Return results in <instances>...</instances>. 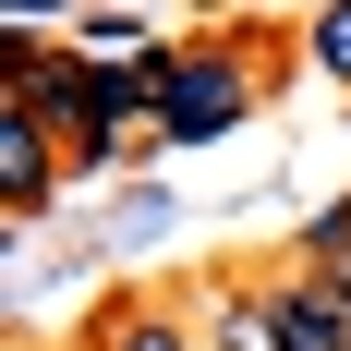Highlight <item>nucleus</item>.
<instances>
[{"mask_svg":"<svg viewBox=\"0 0 351 351\" xmlns=\"http://www.w3.org/2000/svg\"><path fill=\"white\" fill-rule=\"evenodd\" d=\"M206 351H291V339H279V291H218Z\"/></svg>","mask_w":351,"mask_h":351,"instance_id":"nucleus-4","label":"nucleus"},{"mask_svg":"<svg viewBox=\"0 0 351 351\" xmlns=\"http://www.w3.org/2000/svg\"><path fill=\"white\" fill-rule=\"evenodd\" d=\"M315 73H339V85H351V0H327V12H315Z\"/></svg>","mask_w":351,"mask_h":351,"instance_id":"nucleus-7","label":"nucleus"},{"mask_svg":"<svg viewBox=\"0 0 351 351\" xmlns=\"http://www.w3.org/2000/svg\"><path fill=\"white\" fill-rule=\"evenodd\" d=\"M279 339L291 351H351V303H339V279H279Z\"/></svg>","mask_w":351,"mask_h":351,"instance_id":"nucleus-3","label":"nucleus"},{"mask_svg":"<svg viewBox=\"0 0 351 351\" xmlns=\"http://www.w3.org/2000/svg\"><path fill=\"white\" fill-rule=\"evenodd\" d=\"M85 351H194V339H182V315H170V303H109Z\"/></svg>","mask_w":351,"mask_h":351,"instance_id":"nucleus-5","label":"nucleus"},{"mask_svg":"<svg viewBox=\"0 0 351 351\" xmlns=\"http://www.w3.org/2000/svg\"><path fill=\"white\" fill-rule=\"evenodd\" d=\"M303 254H315V279H351V206H327L315 230H303Z\"/></svg>","mask_w":351,"mask_h":351,"instance_id":"nucleus-6","label":"nucleus"},{"mask_svg":"<svg viewBox=\"0 0 351 351\" xmlns=\"http://www.w3.org/2000/svg\"><path fill=\"white\" fill-rule=\"evenodd\" d=\"M145 85H158V134H170V145H218L254 97H267V61L230 49V36H194V49H158Z\"/></svg>","mask_w":351,"mask_h":351,"instance_id":"nucleus-1","label":"nucleus"},{"mask_svg":"<svg viewBox=\"0 0 351 351\" xmlns=\"http://www.w3.org/2000/svg\"><path fill=\"white\" fill-rule=\"evenodd\" d=\"M61 158H73V145L36 121V97H0V206H12V218H49Z\"/></svg>","mask_w":351,"mask_h":351,"instance_id":"nucleus-2","label":"nucleus"}]
</instances>
